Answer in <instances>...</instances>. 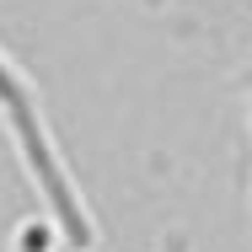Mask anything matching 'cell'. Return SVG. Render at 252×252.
<instances>
[{
    "label": "cell",
    "mask_w": 252,
    "mask_h": 252,
    "mask_svg": "<svg viewBox=\"0 0 252 252\" xmlns=\"http://www.w3.org/2000/svg\"><path fill=\"white\" fill-rule=\"evenodd\" d=\"M0 124H5L11 145L22 156V172L32 177L38 199L49 209V225L70 247H92L97 225H92V215H86V199H81L64 156L54 145V129H49V118H43V107H38V97H32V86H27V75H22L5 54H0Z\"/></svg>",
    "instance_id": "cell-1"
}]
</instances>
